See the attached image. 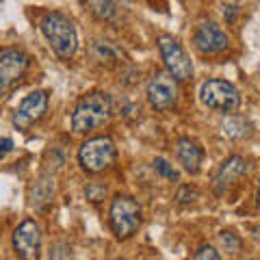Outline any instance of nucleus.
Wrapping results in <instances>:
<instances>
[{"label":"nucleus","instance_id":"f8f14e48","mask_svg":"<svg viewBox=\"0 0 260 260\" xmlns=\"http://www.w3.org/2000/svg\"><path fill=\"white\" fill-rule=\"evenodd\" d=\"M247 169H249L247 160L243 158V156H239V154H234V156L225 158L221 165H219V169L215 172V176H213V191H215L217 195L228 193L234 184L241 180L243 176L247 174Z\"/></svg>","mask_w":260,"mask_h":260},{"label":"nucleus","instance_id":"393cba45","mask_svg":"<svg viewBox=\"0 0 260 260\" xmlns=\"http://www.w3.org/2000/svg\"><path fill=\"white\" fill-rule=\"evenodd\" d=\"M115 260H121V258H115Z\"/></svg>","mask_w":260,"mask_h":260},{"label":"nucleus","instance_id":"f3484780","mask_svg":"<svg viewBox=\"0 0 260 260\" xmlns=\"http://www.w3.org/2000/svg\"><path fill=\"white\" fill-rule=\"evenodd\" d=\"M219 243H221V247L228 251V254H237V251L241 249V239L230 230L219 232Z\"/></svg>","mask_w":260,"mask_h":260},{"label":"nucleus","instance_id":"6e6552de","mask_svg":"<svg viewBox=\"0 0 260 260\" xmlns=\"http://www.w3.org/2000/svg\"><path fill=\"white\" fill-rule=\"evenodd\" d=\"M28 54L20 48H3L0 50V95L9 93L20 83L28 70Z\"/></svg>","mask_w":260,"mask_h":260},{"label":"nucleus","instance_id":"0eeeda50","mask_svg":"<svg viewBox=\"0 0 260 260\" xmlns=\"http://www.w3.org/2000/svg\"><path fill=\"white\" fill-rule=\"evenodd\" d=\"M11 243L18 260H42V228L35 219H24L13 230Z\"/></svg>","mask_w":260,"mask_h":260},{"label":"nucleus","instance_id":"9b49d317","mask_svg":"<svg viewBox=\"0 0 260 260\" xmlns=\"http://www.w3.org/2000/svg\"><path fill=\"white\" fill-rule=\"evenodd\" d=\"M193 44L202 54H219L223 52L230 39L225 30L215 22H202L193 32Z\"/></svg>","mask_w":260,"mask_h":260},{"label":"nucleus","instance_id":"4468645a","mask_svg":"<svg viewBox=\"0 0 260 260\" xmlns=\"http://www.w3.org/2000/svg\"><path fill=\"white\" fill-rule=\"evenodd\" d=\"M54 198V178L52 174H42L37 182L30 186V204L37 210H46Z\"/></svg>","mask_w":260,"mask_h":260},{"label":"nucleus","instance_id":"1a4fd4ad","mask_svg":"<svg viewBox=\"0 0 260 260\" xmlns=\"http://www.w3.org/2000/svg\"><path fill=\"white\" fill-rule=\"evenodd\" d=\"M48 104H50V93L46 89H35L28 95L22 98L18 109L13 111V126L18 130H28L46 115Z\"/></svg>","mask_w":260,"mask_h":260},{"label":"nucleus","instance_id":"f03ea898","mask_svg":"<svg viewBox=\"0 0 260 260\" xmlns=\"http://www.w3.org/2000/svg\"><path fill=\"white\" fill-rule=\"evenodd\" d=\"M39 28H42L46 42L50 44V48L59 59L63 61L74 59V54L78 50V32H76L74 22L68 15L61 11L46 13L42 22H39Z\"/></svg>","mask_w":260,"mask_h":260},{"label":"nucleus","instance_id":"39448f33","mask_svg":"<svg viewBox=\"0 0 260 260\" xmlns=\"http://www.w3.org/2000/svg\"><path fill=\"white\" fill-rule=\"evenodd\" d=\"M200 100L204 107L221 113L237 111L241 107V93L232 83L223 78H210L200 89Z\"/></svg>","mask_w":260,"mask_h":260},{"label":"nucleus","instance_id":"aec40b11","mask_svg":"<svg viewBox=\"0 0 260 260\" xmlns=\"http://www.w3.org/2000/svg\"><path fill=\"white\" fill-rule=\"evenodd\" d=\"M195 198H198V191H195L193 186H189V184L180 186V191H178V200H180V204H189V202H193Z\"/></svg>","mask_w":260,"mask_h":260},{"label":"nucleus","instance_id":"ddd939ff","mask_svg":"<svg viewBox=\"0 0 260 260\" xmlns=\"http://www.w3.org/2000/svg\"><path fill=\"white\" fill-rule=\"evenodd\" d=\"M176 158L182 165L186 174H200L202 160H204V150L200 148V143L191 139V137H182L176 143Z\"/></svg>","mask_w":260,"mask_h":260},{"label":"nucleus","instance_id":"4be33fe9","mask_svg":"<svg viewBox=\"0 0 260 260\" xmlns=\"http://www.w3.org/2000/svg\"><path fill=\"white\" fill-rule=\"evenodd\" d=\"M256 206L260 208V180H258V189H256Z\"/></svg>","mask_w":260,"mask_h":260},{"label":"nucleus","instance_id":"a211bd4d","mask_svg":"<svg viewBox=\"0 0 260 260\" xmlns=\"http://www.w3.org/2000/svg\"><path fill=\"white\" fill-rule=\"evenodd\" d=\"M154 169L162 176V178H167V180H172V182H178L180 180V174L174 169V165H169V162L165 160V158H154Z\"/></svg>","mask_w":260,"mask_h":260},{"label":"nucleus","instance_id":"20e7f679","mask_svg":"<svg viewBox=\"0 0 260 260\" xmlns=\"http://www.w3.org/2000/svg\"><path fill=\"white\" fill-rule=\"evenodd\" d=\"M117 158V148L111 137H91L78 150V165L87 174H100Z\"/></svg>","mask_w":260,"mask_h":260},{"label":"nucleus","instance_id":"6ab92c4d","mask_svg":"<svg viewBox=\"0 0 260 260\" xmlns=\"http://www.w3.org/2000/svg\"><path fill=\"white\" fill-rule=\"evenodd\" d=\"M193 260H223V258H221V254H219L215 247L202 245V247H198V251H195Z\"/></svg>","mask_w":260,"mask_h":260},{"label":"nucleus","instance_id":"b1692460","mask_svg":"<svg viewBox=\"0 0 260 260\" xmlns=\"http://www.w3.org/2000/svg\"><path fill=\"white\" fill-rule=\"evenodd\" d=\"M249 260H256V258H249Z\"/></svg>","mask_w":260,"mask_h":260},{"label":"nucleus","instance_id":"412c9836","mask_svg":"<svg viewBox=\"0 0 260 260\" xmlns=\"http://www.w3.org/2000/svg\"><path fill=\"white\" fill-rule=\"evenodd\" d=\"M11 150H13V139H9V137H3V139H0V160H3Z\"/></svg>","mask_w":260,"mask_h":260},{"label":"nucleus","instance_id":"f257e3e1","mask_svg":"<svg viewBox=\"0 0 260 260\" xmlns=\"http://www.w3.org/2000/svg\"><path fill=\"white\" fill-rule=\"evenodd\" d=\"M113 117V100L107 91H89L76 102L72 113V130L76 135H89L104 128Z\"/></svg>","mask_w":260,"mask_h":260},{"label":"nucleus","instance_id":"dca6fc26","mask_svg":"<svg viewBox=\"0 0 260 260\" xmlns=\"http://www.w3.org/2000/svg\"><path fill=\"white\" fill-rule=\"evenodd\" d=\"M91 54L98 63L107 65V68H113V65L119 63V50L111 42H93Z\"/></svg>","mask_w":260,"mask_h":260},{"label":"nucleus","instance_id":"5701e85b","mask_svg":"<svg viewBox=\"0 0 260 260\" xmlns=\"http://www.w3.org/2000/svg\"><path fill=\"white\" fill-rule=\"evenodd\" d=\"M254 237H256V241L260 243V228H254Z\"/></svg>","mask_w":260,"mask_h":260},{"label":"nucleus","instance_id":"7ed1b4c3","mask_svg":"<svg viewBox=\"0 0 260 260\" xmlns=\"http://www.w3.org/2000/svg\"><path fill=\"white\" fill-rule=\"evenodd\" d=\"M109 225L115 239L126 241L141 228V206L130 195H117L109 208Z\"/></svg>","mask_w":260,"mask_h":260},{"label":"nucleus","instance_id":"423d86ee","mask_svg":"<svg viewBox=\"0 0 260 260\" xmlns=\"http://www.w3.org/2000/svg\"><path fill=\"white\" fill-rule=\"evenodd\" d=\"M158 52L162 56L167 74L172 76L176 83H186V80L193 76V63L176 37H172V35L158 37Z\"/></svg>","mask_w":260,"mask_h":260},{"label":"nucleus","instance_id":"2eb2a0df","mask_svg":"<svg viewBox=\"0 0 260 260\" xmlns=\"http://www.w3.org/2000/svg\"><path fill=\"white\" fill-rule=\"evenodd\" d=\"M85 5L89 7V11L102 22H111L119 15V3L117 0H85Z\"/></svg>","mask_w":260,"mask_h":260},{"label":"nucleus","instance_id":"9d476101","mask_svg":"<svg viewBox=\"0 0 260 260\" xmlns=\"http://www.w3.org/2000/svg\"><path fill=\"white\" fill-rule=\"evenodd\" d=\"M145 93H148V102L152 104V109L156 111H169L178 102V85L167 72H156L145 87Z\"/></svg>","mask_w":260,"mask_h":260}]
</instances>
